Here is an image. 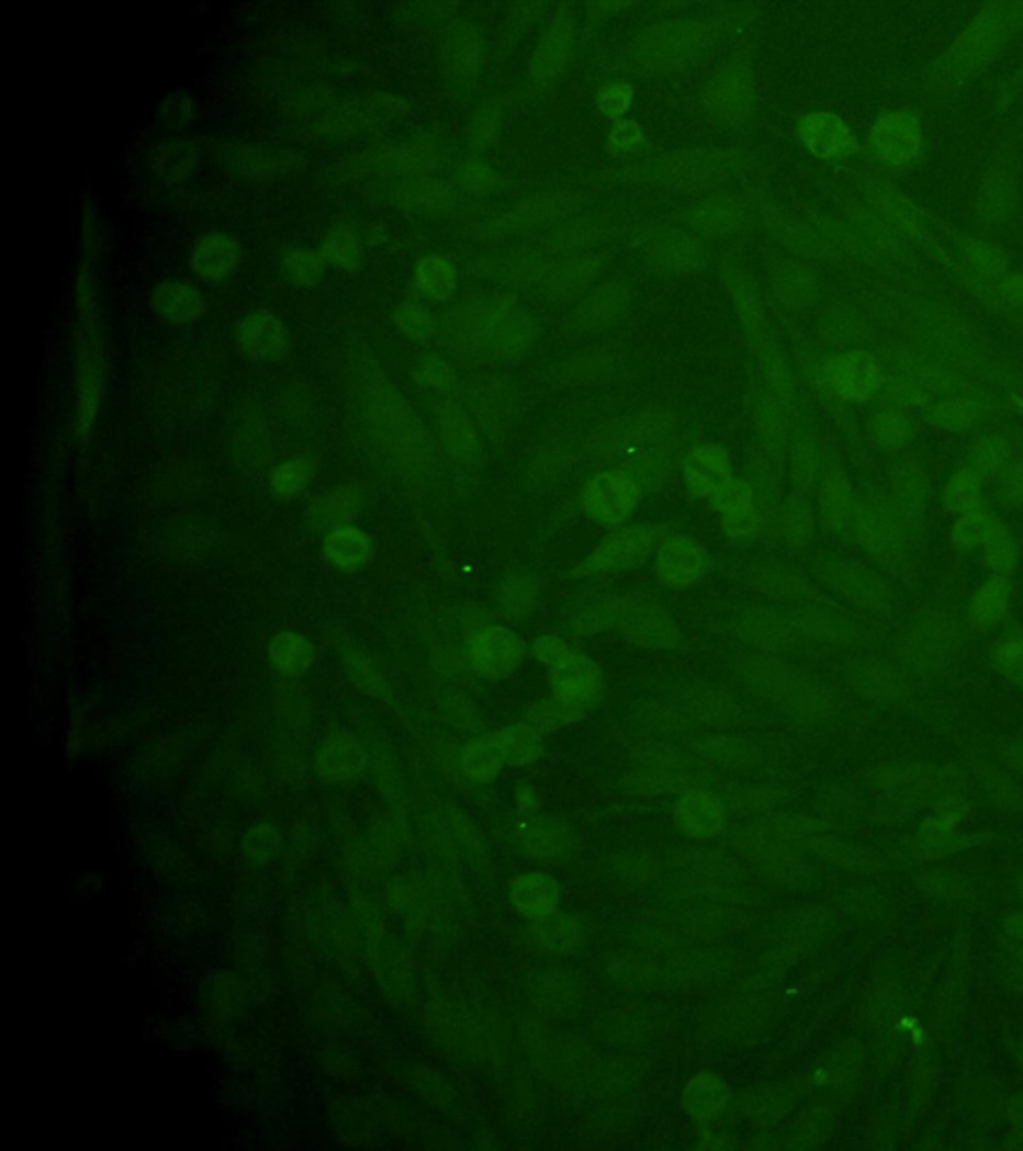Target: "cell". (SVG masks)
<instances>
[{"mask_svg":"<svg viewBox=\"0 0 1023 1151\" xmlns=\"http://www.w3.org/2000/svg\"><path fill=\"white\" fill-rule=\"evenodd\" d=\"M1003 526L988 512H969L954 526V540L962 549H986L998 537Z\"/></svg>","mask_w":1023,"mask_h":1151,"instance_id":"d4e9b609","label":"cell"},{"mask_svg":"<svg viewBox=\"0 0 1023 1151\" xmlns=\"http://www.w3.org/2000/svg\"><path fill=\"white\" fill-rule=\"evenodd\" d=\"M346 670H348V676L352 678V682L357 684L360 690H364L368 693H376L382 690L379 674L370 668L367 659L358 658V656H348L346 658Z\"/></svg>","mask_w":1023,"mask_h":1151,"instance_id":"d590c367","label":"cell"},{"mask_svg":"<svg viewBox=\"0 0 1023 1151\" xmlns=\"http://www.w3.org/2000/svg\"><path fill=\"white\" fill-rule=\"evenodd\" d=\"M983 550H986V560L993 571L1001 572V574L1012 571L1015 554H1013L1012 538L1005 532V528H1001L1000 534L993 538Z\"/></svg>","mask_w":1023,"mask_h":1151,"instance_id":"e575fe53","label":"cell"},{"mask_svg":"<svg viewBox=\"0 0 1023 1151\" xmlns=\"http://www.w3.org/2000/svg\"><path fill=\"white\" fill-rule=\"evenodd\" d=\"M728 1099L726 1085L712 1075L696 1077L686 1090V1106L694 1116L708 1118L722 1109Z\"/></svg>","mask_w":1023,"mask_h":1151,"instance_id":"603a6c76","label":"cell"},{"mask_svg":"<svg viewBox=\"0 0 1023 1151\" xmlns=\"http://www.w3.org/2000/svg\"><path fill=\"white\" fill-rule=\"evenodd\" d=\"M360 749L350 740H334L323 754L324 770H333L334 776H342L345 771L355 770V756Z\"/></svg>","mask_w":1023,"mask_h":1151,"instance_id":"d6a6232c","label":"cell"},{"mask_svg":"<svg viewBox=\"0 0 1023 1151\" xmlns=\"http://www.w3.org/2000/svg\"><path fill=\"white\" fill-rule=\"evenodd\" d=\"M524 656L526 646L510 628H484L472 640V666L488 680L508 678L520 668Z\"/></svg>","mask_w":1023,"mask_h":1151,"instance_id":"8992f818","label":"cell"},{"mask_svg":"<svg viewBox=\"0 0 1023 1151\" xmlns=\"http://www.w3.org/2000/svg\"><path fill=\"white\" fill-rule=\"evenodd\" d=\"M321 255L338 269L355 270L362 262V245L355 236L338 233L324 240Z\"/></svg>","mask_w":1023,"mask_h":1151,"instance_id":"4dcf8cb0","label":"cell"},{"mask_svg":"<svg viewBox=\"0 0 1023 1151\" xmlns=\"http://www.w3.org/2000/svg\"><path fill=\"white\" fill-rule=\"evenodd\" d=\"M684 481L692 493L701 498H713L734 481L728 450L716 444L698 448L684 466Z\"/></svg>","mask_w":1023,"mask_h":1151,"instance_id":"8fae6325","label":"cell"},{"mask_svg":"<svg viewBox=\"0 0 1023 1151\" xmlns=\"http://www.w3.org/2000/svg\"><path fill=\"white\" fill-rule=\"evenodd\" d=\"M626 628L632 640L644 646H672L678 640V630L666 616L645 614L632 618V622L626 624Z\"/></svg>","mask_w":1023,"mask_h":1151,"instance_id":"83f0119b","label":"cell"},{"mask_svg":"<svg viewBox=\"0 0 1023 1151\" xmlns=\"http://www.w3.org/2000/svg\"><path fill=\"white\" fill-rule=\"evenodd\" d=\"M872 140L878 148L879 155L884 158H888L890 162H906V160H912L920 148V133H918V126L913 123L912 119L908 116H886V119H879L876 126H874V133H872Z\"/></svg>","mask_w":1023,"mask_h":1151,"instance_id":"4fadbf2b","label":"cell"},{"mask_svg":"<svg viewBox=\"0 0 1023 1151\" xmlns=\"http://www.w3.org/2000/svg\"><path fill=\"white\" fill-rule=\"evenodd\" d=\"M706 566V552L688 538H670L660 544L656 568L660 580L672 588H684L698 580Z\"/></svg>","mask_w":1023,"mask_h":1151,"instance_id":"30bf717a","label":"cell"},{"mask_svg":"<svg viewBox=\"0 0 1023 1151\" xmlns=\"http://www.w3.org/2000/svg\"><path fill=\"white\" fill-rule=\"evenodd\" d=\"M878 435L888 444H900L906 438V425L896 414H884L879 418Z\"/></svg>","mask_w":1023,"mask_h":1151,"instance_id":"f35d334b","label":"cell"},{"mask_svg":"<svg viewBox=\"0 0 1023 1151\" xmlns=\"http://www.w3.org/2000/svg\"><path fill=\"white\" fill-rule=\"evenodd\" d=\"M557 885L540 873H532V876H524L518 882L514 883V900L516 904L520 905L522 910H526L528 914H535V916H544L548 914L554 904H557Z\"/></svg>","mask_w":1023,"mask_h":1151,"instance_id":"44dd1931","label":"cell"},{"mask_svg":"<svg viewBox=\"0 0 1023 1151\" xmlns=\"http://www.w3.org/2000/svg\"><path fill=\"white\" fill-rule=\"evenodd\" d=\"M634 99V90L630 84L626 82H608L598 90V106H600L602 114L610 116V119H618L622 116L623 112L630 109Z\"/></svg>","mask_w":1023,"mask_h":1151,"instance_id":"1f68e13d","label":"cell"},{"mask_svg":"<svg viewBox=\"0 0 1023 1151\" xmlns=\"http://www.w3.org/2000/svg\"><path fill=\"white\" fill-rule=\"evenodd\" d=\"M532 650H535L536 658L540 659V662H544V664H548L550 659H554L557 658V656H560L562 652H566L567 646L566 642H564L562 637L542 636L536 640L535 648Z\"/></svg>","mask_w":1023,"mask_h":1151,"instance_id":"ab89813d","label":"cell"},{"mask_svg":"<svg viewBox=\"0 0 1023 1151\" xmlns=\"http://www.w3.org/2000/svg\"><path fill=\"white\" fill-rule=\"evenodd\" d=\"M976 410L969 404H946L937 408V418L947 428H966L974 420Z\"/></svg>","mask_w":1023,"mask_h":1151,"instance_id":"8d00e7d4","label":"cell"},{"mask_svg":"<svg viewBox=\"0 0 1023 1151\" xmlns=\"http://www.w3.org/2000/svg\"><path fill=\"white\" fill-rule=\"evenodd\" d=\"M722 512L723 530L732 537H747L756 530L757 516L754 494L744 482L732 481L713 496Z\"/></svg>","mask_w":1023,"mask_h":1151,"instance_id":"5bb4252c","label":"cell"},{"mask_svg":"<svg viewBox=\"0 0 1023 1151\" xmlns=\"http://www.w3.org/2000/svg\"><path fill=\"white\" fill-rule=\"evenodd\" d=\"M670 435L666 420L645 416L614 426L612 432L602 438L598 450L602 459L620 462V469L616 470H623L634 478L642 476L645 482L662 481L670 454Z\"/></svg>","mask_w":1023,"mask_h":1151,"instance_id":"6da1fadb","label":"cell"},{"mask_svg":"<svg viewBox=\"0 0 1023 1151\" xmlns=\"http://www.w3.org/2000/svg\"><path fill=\"white\" fill-rule=\"evenodd\" d=\"M268 654L272 664L289 676H299L311 670L312 664L316 662V648L312 646L311 640L296 632H280L272 637Z\"/></svg>","mask_w":1023,"mask_h":1151,"instance_id":"2e32d148","label":"cell"},{"mask_svg":"<svg viewBox=\"0 0 1023 1151\" xmlns=\"http://www.w3.org/2000/svg\"><path fill=\"white\" fill-rule=\"evenodd\" d=\"M679 820L690 834L708 836L722 826V808L712 794L692 790L679 804Z\"/></svg>","mask_w":1023,"mask_h":1151,"instance_id":"ac0fdd59","label":"cell"},{"mask_svg":"<svg viewBox=\"0 0 1023 1151\" xmlns=\"http://www.w3.org/2000/svg\"><path fill=\"white\" fill-rule=\"evenodd\" d=\"M428 376L430 381L435 382L436 386H448V382L452 381V370L446 364H435L428 370Z\"/></svg>","mask_w":1023,"mask_h":1151,"instance_id":"60d3db41","label":"cell"},{"mask_svg":"<svg viewBox=\"0 0 1023 1151\" xmlns=\"http://www.w3.org/2000/svg\"><path fill=\"white\" fill-rule=\"evenodd\" d=\"M502 740L506 748V761L510 766H526L540 758L542 754V740L538 730L528 724L506 727L502 730Z\"/></svg>","mask_w":1023,"mask_h":1151,"instance_id":"cb8c5ba5","label":"cell"},{"mask_svg":"<svg viewBox=\"0 0 1023 1151\" xmlns=\"http://www.w3.org/2000/svg\"><path fill=\"white\" fill-rule=\"evenodd\" d=\"M700 36V26L692 23L660 24L650 31L652 48L664 58L688 55L698 46Z\"/></svg>","mask_w":1023,"mask_h":1151,"instance_id":"7402d4cb","label":"cell"},{"mask_svg":"<svg viewBox=\"0 0 1023 1151\" xmlns=\"http://www.w3.org/2000/svg\"><path fill=\"white\" fill-rule=\"evenodd\" d=\"M234 347L248 362H280L289 357L292 338L277 314L255 311L234 326Z\"/></svg>","mask_w":1023,"mask_h":1151,"instance_id":"5b68a950","label":"cell"},{"mask_svg":"<svg viewBox=\"0 0 1023 1151\" xmlns=\"http://www.w3.org/2000/svg\"><path fill=\"white\" fill-rule=\"evenodd\" d=\"M314 470H316V464L311 459H306V456L290 460V462L279 464L277 469L272 470L270 484L280 494L299 493L311 482L312 476H314Z\"/></svg>","mask_w":1023,"mask_h":1151,"instance_id":"f1b7e54d","label":"cell"},{"mask_svg":"<svg viewBox=\"0 0 1023 1151\" xmlns=\"http://www.w3.org/2000/svg\"><path fill=\"white\" fill-rule=\"evenodd\" d=\"M1010 608V586L1001 578L988 582L969 608V620L976 630H988L998 624Z\"/></svg>","mask_w":1023,"mask_h":1151,"instance_id":"d6986e66","label":"cell"},{"mask_svg":"<svg viewBox=\"0 0 1023 1151\" xmlns=\"http://www.w3.org/2000/svg\"><path fill=\"white\" fill-rule=\"evenodd\" d=\"M240 258V245L233 235L209 233L190 248L189 269L201 279L221 282L236 274Z\"/></svg>","mask_w":1023,"mask_h":1151,"instance_id":"9c48e42d","label":"cell"},{"mask_svg":"<svg viewBox=\"0 0 1023 1151\" xmlns=\"http://www.w3.org/2000/svg\"><path fill=\"white\" fill-rule=\"evenodd\" d=\"M996 656H998V664H1000L1001 670L1010 674L1013 678L1023 680V634H1010V636L1001 637L998 650H996Z\"/></svg>","mask_w":1023,"mask_h":1151,"instance_id":"836d02e7","label":"cell"},{"mask_svg":"<svg viewBox=\"0 0 1023 1151\" xmlns=\"http://www.w3.org/2000/svg\"><path fill=\"white\" fill-rule=\"evenodd\" d=\"M324 556L342 571H358L367 566L372 560V538L367 532L355 526H345L334 530L330 537L324 540Z\"/></svg>","mask_w":1023,"mask_h":1151,"instance_id":"9a60e30c","label":"cell"},{"mask_svg":"<svg viewBox=\"0 0 1023 1151\" xmlns=\"http://www.w3.org/2000/svg\"><path fill=\"white\" fill-rule=\"evenodd\" d=\"M652 546H654V534L650 528H644V526L616 528L608 537L602 538L600 544L594 549L588 558L580 562L576 574L592 576V574H612V572L634 568L644 562L645 556L652 552Z\"/></svg>","mask_w":1023,"mask_h":1151,"instance_id":"277c9868","label":"cell"},{"mask_svg":"<svg viewBox=\"0 0 1023 1151\" xmlns=\"http://www.w3.org/2000/svg\"><path fill=\"white\" fill-rule=\"evenodd\" d=\"M823 386L842 400H866L878 388L879 372L874 358L866 352H847L834 358L822 370Z\"/></svg>","mask_w":1023,"mask_h":1151,"instance_id":"52a82bcc","label":"cell"},{"mask_svg":"<svg viewBox=\"0 0 1023 1151\" xmlns=\"http://www.w3.org/2000/svg\"><path fill=\"white\" fill-rule=\"evenodd\" d=\"M552 700L584 715L602 693L600 668L592 659L567 648L546 664Z\"/></svg>","mask_w":1023,"mask_h":1151,"instance_id":"7a4b0ae2","label":"cell"},{"mask_svg":"<svg viewBox=\"0 0 1023 1151\" xmlns=\"http://www.w3.org/2000/svg\"><path fill=\"white\" fill-rule=\"evenodd\" d=\"M414 279L418 289L432 301L445 302L457 292V272L445 258L426 257L416 264Z\"/></svg>","mask_w":1023,"mask_h":1151,"instance_id":"ffe728a7","label":"cell"},{"mask_svg":"<svg viewBox=\"0 0 1023 1151\" xmlns=\"http://www.w3.org/2000/svg\"><path fill=\"white\" fill-rule=\"evenodd\" d=\"M981 503V476L976 470H962L946 490L947 508L956 515L966 516L978 510Z\"/></svg>","mask_w":1023,"mask_h":1151,"instance_id":"4316f807","label":"cell"},{"mask_svg":"<svg viewBox=\"0 0 1023 1151\" xmlns=\"http://www.w3.org/2000/svg\"><path fill=\"white\" fill-rule=\"evenodd\" d=\"M642 498L640 484L623 470H608L594 476L582 493L584 510L604 524H622Z\"/></svg>","mask_w":1023,"mask_h":1151,"instance_id":"3957f363","label":"cell"},{"mask_svg":"<svg viewBox=\"0 0 1023 1151\" xmlns=\"http://www.w3.org/2000/svg\"><path fill=\"white\" fill-rule=\"evenodd\" d=\"M328 262L324 260L321 250H294L284 258V272L286 279L301 289L316 286L326 277Z\"/></svg>","mask_w":1023,"mask_h":1151,"instance_id":"484cf974","label":"cell"},{"mask_svg":"<svg viewBox=\"0 0 1023 1151\" xmlns=\"http://www.w3.org/2000/svg\"><path fill=\"white\" fill-rule=\"evenodd\" d=\"M148 301L156 316L170 325H190L206 313V298L201 289L179 277L158 280Z\"/></svg>","mask_w":1023,"mask_h":1151,"instance_id":"ba28073f","label":"cell"},{"mask_svg":"<svg viewBox=\"0 0 1023 1151\" xmlns=\"http://www.w3.org/2000/svg\"><path fill=\"white\" fill-rule=\"evenodd\" d=\"M644 138H642V131L638 124L632 121H622L614 128L612 133V145L618 150H632L634 146L642 145Z\"/></svg>","mask_w":1023,"mask_h":1151,"instance_id":"74e56055","label":"cell"},{"mask_svg":"<svg viewBox=\"0 0 1023 1151\" xmlns=\"http://www.w3.org/2000/svg\"><path fill=\"white\" fill-rule=\"evenodd\" d=\"M394 323L414 342H424L435 332L432 316L426 308L412 302H404L394 311Z\"/></svg>","mask_w":1023,"mask_h":1151,"instance_id":"f546056e","label":"cell"},{"mask_svg":"<svg viewBox=\"0 0 1023 1151\" xmlns=\"http://www.w3.org/2000/svg\"><path fill=\"white\" fill-rule=\"evenodd\" d=\"M506 761V748L502 732L486 734L472 742L464 752V768L479 782H490L501 774Z\"/></svg>","mask_w":1023,"mask_h":1151,"instance_id":"e0dca14e","label":"cell"},{"mask_svg":"<svg viewBox=\"0 0 1023 1151\" xmlns=\"http://www.w3.org/2000/svg\"><path fill=\"white\" fill-rule=\"evenodd\" d=\"M800 135L816 157L830 158L854 148L856 138L832 112H813L800 123Z\"/></svg>","mask_w":1023,"mask_h":1151,"instance_id":"7c38bea8","label":"cell"}]
</instances>
